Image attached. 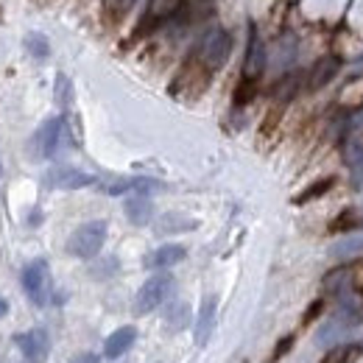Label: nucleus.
Returning a JSON list of instances; mask_svg holds the SVG:
<instances>
[{"label":"nucleus","mask_w":363,"mask_h":363,"mask_svg":"<svg viewBox=\"0 0 363 363\" xmlns=\"http://www.w3.org/2000/svg\"><path fill=\"white\" fill-rule=\"evenodd\" d=\"M23 288H26V296L37 307L48 305V299H51V274H48V263L45 260H34V263L26 266V271H23Z\"/></svg>","instance_id":"nucleus-5"},{"label":"nucleus","mask_w":363,"mask_h":363,"mask_svg":"<svg viewBox=\"0 0 363 363\" xmlns=\"http://www.w3.org/2000/svg\"><path fill=\"white\" fill-rule=\"evenodd\" d=\"M266 67V53H263V42L258 34H252L249 40V53H246V65H244V78H260Z\"/></svg>","instance_id":"nucleus-13"},{"label":"nucleus","mask_w":363,"mask_h":363,"mask_svg":"<svg viewBox=\"0 0 363 363\" xmlns=\"http://www.w3.org/2000/svg\"><path fill=\"white\" fill-rule=\"evenodd\" d=\"M185 0H149V12L137 26V34H151L157 26H162L165 20H171Z\"/></svg>","instance_id":"nucleus-8"},{"label":"nucleus","mask_w":363,"mask_h":363,"mask_svg":"<svg viewBox=\"0 0 363 363\" xmlns=\"http://www.w3.org/2000/svg\"><path fill=\"white\" fill-rule=\"evenodd\" d=\"M6 313H9V302H6V299H0V319H3Z\"/></svg>","instance_id":"nucleus-27"},{"label":"nucleus","mask_w":363,"mask_h":363,"mask_svg":"<svg viewBox=\"0 0 363 363\" xmlns=\"http://www.w3.org/2000/svg\"><path fill=\"white\" fill-rule=\"evenodd\" d=\"M338 67H341V62H338L335 56H324V59L316 62V67L310 70V76H307V87H310V90H319V87H324V84H330V81L335 78Z\"/></svg>","instance_id":"nucleus-14"},{"label":"nucleus","mask_w":363,"mask_h":363,"mask_svg":"<svg viewBox=\"0 0 363 363\" xmlns=\"http://www.w3.org/2000/svg\"><path fill=\"white\" fill-rule=\"evenodd\" d=\"M151 212H154V207H151V199H149L146 193L129 196V201H126V218H129L132 223H137V226L149 223V221H151Z\"/></svg>","instance_id":"nucleus-15"},{"label":"nucleus","mask_w":363,"mask_h":363,"mask_svg":"<svg viewBox=\"0 0 363 363\" xmlns=\"http://www.w3.org/2000/svg\"><path fill=\"white\" fill-rule=\"evenodd\" d=\"M360 344H344V346H332L319 363H355L360 357Z\"/></svg>","instance_id":"nucleus-16"},{"label":"nucleus","mask_w":363,"mask_h":363,"mask_svg":"<svg viewBox=\"0 0 363 363\" xmlns=\"http://www.w3.org/2000/svg\"><path fill=\"white\" fill-rule=\"evenodd\" d=\"M62 126H65L62 117H48L45 124L37 129V135H34V140L28 146V151H31L34 160H48V157L56 154L59 140H62Z\"/></svg>","instance_id":"nucleus-6"},{"label":"nucleus","mask_w":363,"mask_h":363,"mask_svg":"<svg viewBox=\"0 0 363 363\" xmlns=\"http://www.w3.org/2000/svg\"><path fill=\"white\" fill-rule=\"evenodd\" d=\"M70 92H73V90H70V78H67V76H59V78H56V101H59L62 106L70 103Z\"/></svg>","instance_id":"nucleus-23"},{"label":"nucleus","mask_w":363,"mask_h":363,"mask_svg":"<svg viewBox=\"0 0 363 363\" xmlns=\"http://www.w3.org/2000/svg\"><path fill=\"white\" fill-rule=\"evenodd\" d=\"M135 341H137V330H135V327H120V330H115V332L106 338L103 355H106L109 360H117L120 355H126V352L132 349Z\"/></svg>","instance_id":"nucleus-10"},{"label":"nucleus","mask_w":363,"mask_h":363,"mask_svg":"<svg viewBox=\"0 0 363 363\" xmlns=\"http://www.w3.org/2000/svg\"><path fill=\"white\" fill-rule=\"evenodd\" d=\"M73 363H101V357L95 352H81V355L73 357Z\"/></svg>","instance_id":"nucleus-25"},{"label":"nucleus","mask_w":363,"mask_h":363,"mask_svg":"<svg viewBox=\"0 0 363 363\" xmlns=\"http://www.w3.org/2000/svg\"><path fill=\"white\" fill-rule=\"evenodd\" d=\"M357 223H360V221H357V215H355L352 210H346V212H341V215L330 223V232H352Z\"/></svg>","instance_id":"nucleus-21"},{"label":"nucleus","mask_w":363,"mask_h":363,"mask_svg":"<svg viewBox=\"0 0 363 363\" xmlns=\"http://www.w3.org/2000/svg\"><path fill=\"white\" fill-rule=\"evenodd\" d=\"M229 53H232V37L223 28H212V31H207L199 40V45L193 48L190 56H196L210 73H215L218 67H223V62L229 59Z\"/></svg>","instance_id":"nucleus-1"},{"label":"nucleus","mask_w":363,"mask_h":363,"mask_svg":"<svg viewBox=\"0 0 363 363\" xmlns=\"http://www.w3.org/2000/svg\"><path fill=\"white\" fill-rule=\"evenodd\" d=\"M26 48L37 56V59H45L48 53H51V45H48V40L42 37V34H37V31H31L28 37H26Z\"/></svg>","instance_id":"nucleus-19"},{"label":"nucleus","mask_w":363,"mask_h":363,"mask_svg":"<svg viewBox=\"0 0 363 363\" xmlns=\"http://www.w3.org/2000/svg\"><path fill=\"white\" fill-rule=\"evenodd\" d=\"M165 321H168V327H174V332L176 330H182L185 327V321H187V305H174L171 310H168V316H165Z\"/></svg>","instance_id":"nucleus-22"},{"label":"nucleus","mask_w":363,"mask_h":363,"mask_svg":"<svg viewBox=\"0 0 363 363\" xmlns=\"http://www.w3.org/2000/svg\"><path fill=\"white\" fill-rule=\"evenodd\" d=\"M171 288H174V277L171 274H154L151 280H146L143 282V288L137 291V299H135V310L143 316V313H151V310H157L165 299H168V294H171Z\"/></svg>","instance_id":"nucleus-4"},{"label":"nucleus","mask_w":363,"mask_h":363,"mask_svg":"<svg viewBox=\"0 0 363 363\" xmlns=\"http://www.w3.org/2000/svg\"><path fill=\"white\" fill-rule=\"evenodd\" d=\"M0 176H3V165H0Z\"/></svg>","instance_id":"nucleus-28"},{"label":"nucleus","mask_w":363,"mask_h":363,"mask_svg":"<svg viewBox=\"0 0 363 363\" xmlns=\"http://www.w3.org/2000/svg\"><path fill=\"white\" fill-rule=\"evenodd\" d=\"M210 78H212V73L196 56H187V62L182 65V70L176 73V78L171 84V92L176 98H199L207 90Z\"/></svg>","instance_id":"nucleus-3"},{"label":"nucleus","mask_w":363,"mask_h":363,"mask_svg":"<svg viewBox=\"0 0 363 363\" xmlns=\"http://www.w3.org/2000/svg\"><path fill=\"white\" fill-rule=\"evenodd\" d=\"M92 182H95V179H92L90 174H84V171H78V168H67V165L53 168V171L45 174V185H48V187H56V190H78V187H87V185H92Z\"/></svg>","instance_id":"nucleus-9"},{"label":"nucleus","mask_w":363,"mask_h":363,"mask_svg":"<svg viewBox=\"0 0 363 363\" xmlns=\"http://www.w3.org/2000/svg\"><path fill=\"white\" fill-rule=\"evenodd\" d=\"M17 346H20V352L26 355L28 363H45L48 352H51V338L42 327H34V330L17 335Z\"/></svg>","instance_id":"nucleus-7"},{"label":"nucleus","mask_w":363,"mask_h":363,"mask_svg":"<svg viewBox=\"0 0 363 363\" xmlns=\"http://www.w3.org/2000/svg\"><path fill=\"white\" fill-rule=\"evenodd\" d=\"M332 187V179H321V182H316V185H310L305 193H299L296 196V204H305V201H313V199H319L321 193H327Z\"/></svg>","instance_id":"nucleus-20"},{"label":"nucleus","mask_w":363,"mask_h":363,"mask_svg":"<svg viewBox=\"0 0 363 363\" xmlns=\"http://www.w3.org/2000/svg\"><path fill=\"white\" fill-rule=\"evenodd\" d=\"M103 240H106V221H90V223H81L70 240H67V252L73 258H81V260H92L101 249H103Z\"/></svg>","instance_id":"nucleus-2"},{"label":"nucleus","mask_w":363,"mask_h":363,"mask_svg":"<svg viewBox=\"0 0 363 363\" xmlns=\"http://www.w3.org/2000/svg\"><path fill=\"white\" fill-rule=\"evenodd\" d=\"M193 226H196V221H187V218H182V215H165V218L157 223L160 235H168V232H185V229H193Z\"/></svg>","instance_id":"nucleus-17"},{"label":"nucleus","mask_w":363,"mask_h":363,"mask_svg":"<svg viewBox=\"0 0 363 363\" xmlns=\"http://www.w3.org/2000/svg\"><path fill=\"white\" fill-rule=\"evenodd\" d=\"M321 307H324V305H321V302H316V305H313V310H310V313L305 316V324H310V321H313V319H316V316L321 313Z\"/></svg>","instance_id":"nucleus-26"},{"label":"nucleus","mask_w":363,"mask_h":363,"mask_svg":"<svg viewBox=\"0 0 363 363\" xmlns=\"http://www.w3.org/2000/svg\"><path fill=\"white\" fill-rule=\"evenodd\" d=\"M185 255H187L185 246H179V244H168V246H160L157 252H151V255L146 258V266H149V269H171V266L182 263Z\"/></svg>","instance_id":"nucleus-11"},{"label":"nucleus","mask_w":363,"mask_h":363,"mask_svg":"<svg viewBox=\"0 0 363 363\" xmlns=\"http://www.w3.org/2000/svg\"><path fill=\"white\" fill-rule=\"evenodd\" d=\"M212 324H215V296H207L199 307V319H196V344L204 346L210 332H212Z\"/></svg>","instance_id":"nucleus-12"},{"label":"nucleus","mask_w":363,"mask_h":363,"mask_svg":"<svg viewBox=\"0 0 363 363\" xmlns=\"http://www.w3.org/2000/svg\"><path fill=\"white\" fill-rule=\"evenodd\" d=\"M291 344H294V338H291V335H288V338H282V341L277 344V349H274V357H271V360H280V357L291 349Z\"/></svg>","instance_id":"nucleus-24"},{"label":"nucleus","mask_w":363,"mask_h":363,"mask_svg":"<svg viewBox=\"0 0 363 363\" xmlns=\"http://www.w3.org/2000/svg\"><path fill=\"white\" fill-rule=\"evenodd\" d=\"M255 95H258V78H240V84L235 90V103L237 106H246Z\"/></svg>","instance_id":"nucleus-18"}]
</instances>
